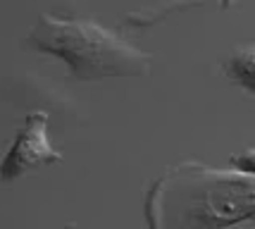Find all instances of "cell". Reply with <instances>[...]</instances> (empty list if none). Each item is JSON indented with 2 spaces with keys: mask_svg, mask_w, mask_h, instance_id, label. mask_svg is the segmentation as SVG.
<instances>
[{
  "mask_svg": "<svg viewBox=\"0 0 255 229\" xmlns=\"http://www.w3.org/2000/svg\"><path fill=\"white\" fill-rule=\"evenodd\" d=\"M143 215L148 229H234L255 220V175L177 163L150 184Z\"/></svg>",
  "mask_w": 255,
  "mask_h": 229,
  "instance_id": "obj_1",
  "label": "cell"
},
{
  "mask_svg": "<svg viewBox=\"0 0 255 229\" xmlns=\"http://www.w3.org/2000/svg\"><path fill=\"white\" fill-rule=\"evenodd\" d=\"M232 167L236 172H244V175H255V148L232 155Z\"/></svg>",
  "mask_w": 255,
  "mask_h": 229,
  "instance_id": "obj_5",
  "label": "cell"
},
{
  "mask_svg": "<svg viewBox=\"0 0 255 229\" xmlns=\"http://www.w3.org/2000/svg\"><path fill=\"white\" fill-rule=\"evenodd\" d=\"M62 160V153L48 141V112H29L5 158L0 160V182H14L33 167Z\"/></svg>",
  "mask_w": 255,
  "mask_h": 229,
  "instance_id": "obj_3",
  "label": "cell"
},
{
  "mask_svg": "<svg viewBox=\"0 0 255 229\" xmlns=\"http://www.w3.org/2000/svg\"><path fill=\"white\" fill-rule=\"evenodd\" d=\"M26 43L33 50L62 60L77 79L143 76L153 69V55L122 33L93 19L41 14Z\"/></svg>",
  "mask_w": 255,
  "mask_h": 229,
  "instance_id": "obj_2",
  "label": "cell"
},
{
  "mask_svg": "<svg viewBox=\"0 0 255 229\" xmlns=\"http://www.w3.org/2000/svg\"><path fill=\"white\" fill-rule=\"evenodd\" d=\"M222 67L232 81H236L239 86L246 88L255 98V43L234 50V53L224 60Z\"/></svg>",
  "mask_w": 255,
  "mask_h": 229,
  "instance_id": "obj_4",
  "label": "cell"
}]
</instances>
